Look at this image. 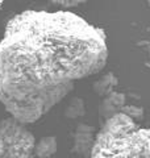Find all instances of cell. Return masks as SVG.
Wrapping results in <instances>:
<instances>
[{
	"mask_svg": "<svg viewBox=\"0 0 150 158\" xmlns=\"http://www.w3.org/2000/svg\"><path fill=\"white\" fill-rule=\"evenodd\" d=\"M34 145L25 123L11 115L0 120V158H34Z\"/></svg>",
	"mask_w": 150,
	"mask_h": 158,
	"instance_id": "cell-3",
	"label": "cell"
},
{
	"mask_svg": "<svg viewBox=\"0 0 150 158\" xmlns=\"http://www.w3.org/2000/svg\"><path fill=\"white\" fill-rule=\"evenodd\" d=\"M53 4H56V6L63 8L65 11H66L67 8H73V7H78L81 6V4L86 3L87 0H50Z\"/></svg>",
	"mask_w": 150,
	"mask_h": 158,
	"instance_id": "cell-10",
	"label": "cell"
},
{
	"mask_svg": "<svg viewBox=\"0 0 150 158\" xmlns=\"http://www.w3.org/2000/svg\"><path fill=\"white\" fill-rule=\"evenodd\" d=\"M90 158H150V128L117 113L96 132Z\"/></svg>",
	"mask_w": 150,
	"mask_h": 158,
	"instance_id": "cell-2",
	"label": "cell"
},
{
	"mask_svg": "<svg viewBox=\"0 0 150 158\" xmlns=\"http://www.w3.org/2000/svg\"><path fill=\"white\" fill-rule=\"evenodd\" d=\"M58 150V142L54 136H45L36 141L34 158H52Z\"/></svg>",
	"mask_w": 150,
	"mask_h": 158,
	"instance_id": "cell-6",
	"label": "cell"
},
{
	"mask_svg": "<svg viewBox=\"0 0 150 158\" xmlns=\"http://www.w3.org/2000/svg\"><path fill=\"white\" fill-rule=\"evenodd\" d=\"M52 158H53V157H52Z\"/></svg>",
	"mask_w": 150,
	"mask_h": 158,
	"instance_id": "cell-12",
	"label": "cell"
},
{
	"mask_svg": "<svg viewBox=\"0 0 150 158\" xmlns=\"http://www.w3.org/2000/svg\"><path fill=\"white\" fill-rule=\"evenodd\" d=\"M86 113V104L81 98H74L69 102V104L65 110V116L67 118H79Z\"/></svg>",
	"mask_w": 150,
	"mask_h": 158,
	"instance_id": "cell-8",
	"label": "cell"
},
{
	"mask_svg": "<svg viewBox=\"0 0 150 158\" xmlns=\"http://www.w3.org/2000/svg\"><path fill=\"white\" fill-rule=\"evenodd\" d=\"M108 59L106 34L70 11H23L0 40V104L29 124L56 107Z\"/></svg>",
	"mask_w": 150,
	"mask_h": 158,
	"instance_id": "cell-1",
	"label": "cell"
},
{
	"mask_svg": "<svg viewBox=\"0 0 150 158\" xmlns=\"http://www.w3.org/2000/svg\"><path fill=\"white\" fill-rule=\"evenodd\" d=\"M95 138H96V132L94 127L84 124V123L78 124L73 136V153L83 158H90L95 144Z\"/></svg>",
	"mask_w": 150,
	"mask_h": 158,
	"instance_id": "cell-4",
	"label": "cell"
},
{
	"mask_svg": "<svg viewBox=\"0 0 150 158\" xmlns=\"http://www.w3.org/2000/svg\"><path fill=\"white\" fill-rule=\"evenodd\" d=\"M125 106V95L119 91H112L109 95L104 96L99 106V117L104 121L113 117L117 113H121Z\"/></svg>",
	"mask_w": 150,
	"mask_h": 158,
	"instance_id": "cell-5",
	"label": "cell"
},
{
	"mask_svg": "<svg viewBox=\"0 0 150 158\" xmlns=\"http://www.w3.org/2000/svg\"><path fill=\"white\" fill-rule=\"evenodd\" d=\"M121 113H125L127 116H129L131 118H133L134 121H140L142 118L144 116V111H142V108H140L137 106H127L125 104L124 108L121 110Z\"/></svg>",
	"mask_w": 150,
	"mask_h": 158,
	"instance_id": "cell-9",
	"label": "cell"
},
{
	"mask_svg": "<svg viewBox=\"0 0 150 158\" xmlns=\"http://www.w3.org/2000/svg\"><path fill=\"white\" fill-rule=\"evenodd\" d=\"M3 2H4V0H0V9H2V6H3Z\"/></svg>",
	"mask_w": 150,
	"mask_h": 158,
	"instance_id": "cell-11",
	"label": "cell"
},
{
	"mask_svg": "<svg viewBox=\"0 0 150 158\" xmlns=\"http://www.w3.org/2000/svg\"><path fill=\"white\" fill-rule=\"evenodd\" d=\"M116 85H117L116 77H115L113 74L108 73L94 83V91H95V94H98L99 96L104 98V96L109 95L112 91H115L113 88L116 87Z\"/></svg>",
	"mask_w": 150,
	"mask_h": 158,
	"instance_id": "cell-7",
	"label": "cell"
}]
</instances>
